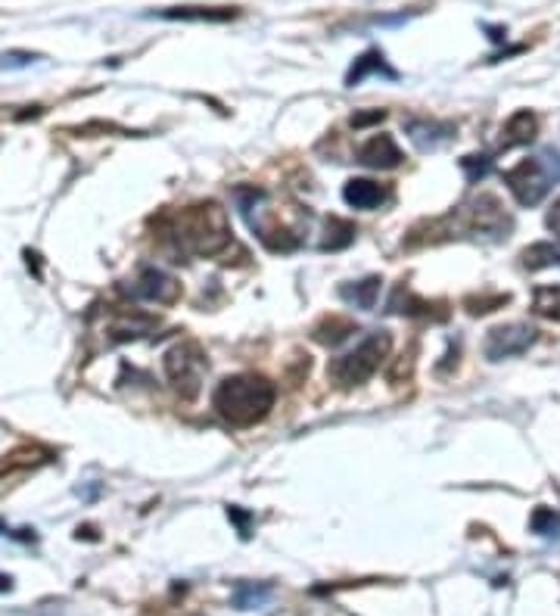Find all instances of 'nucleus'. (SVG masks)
<instances>
[{"label": "nucleus", "mask_w": 560, "mask_h": 616, "mask_svg": "<svg viewBox=\"0 0 560 616\" xmlns=\"http://www.w3.org/2000/svg\"><path fill=\"white\" fill-rule=\"evenodd\" d=\"M539 131V119L532 116L529 109H520L514 116L504 122L501 128V150H511V147H520V144H529L532 137Z\"/></svg>", "instance_id": "f8f14e48"}, {"label": "nucleus", "mask_w": 560, "mask_h": 616, "mask_svg": "<svg viewBox=\"0 0 560 616\" xmlns=\"http://www.w3.org/2000/svg\"><path fill=\"white\" fill-rule=\"evenodd\" d=\"M489 168H492V159H489V156H464V159H461V172L467 175L470 184L483 181V178L489 175Z\"/></svg>", "instance_id": "4be33fe9"}, {"label": "nucleus", "mask_w": 560, "mask_h": 616, "mask_svg": "<svg viewBox=\"0 0 560 616\" xmlns=\"http://www.w3.org/2000/svg\"><path fill=\"white\" fill-rule=\"evenodd\" d=\"M234 16L237 10L231 7H172L159 13V19H175V22H228Z\"/></svg>", "instance_id": "4468645a"}, {"label": "nucleus", "mask_w": 560, "mask_h": 616, "mask_svg": "<svg viewBox=\"0 0 560 616\" xmlns=\"http://www.w3.org/2000/svg\"><path fill=\"white\" fill-rule=\"evenodd\" d=\"M532 532H539V536H560V517L551 511V508H539L529 520Z\"/></svg>", "instance_id": "412c9836"}, {"label": "nucleus", "mask_w": 560, "mask_h": 616, "mask_svg": "<svg viewBox=\"0 0 560 616\" xmlns=\"http://www.w3.org/2000/svg\"><path fill=\"white\" fill-rule=\"evenodd\" d=\"M271 598V588L268 585H252V582H240L234 588V604L240 610H256V607H265Z\"/></svg>", "instance_id": "6ab92c4d"}, {"label": "nucleus", "mask_w": 560, "mask_h": 616, "mask_svg": "<svg viewBox=\"0 0 560 616\" xmlns=\"http://www.w3.org/2000/svg\"><path fill=\"white\" fill-rule=\"evenodd\" d=\"M554 181H560V156L554 150L529 156L504 175V184H508V190L514 193V200L520 206H539Z\"/></svg>", "instance_id": "7ed1b4c3"}, {"label": "nucleus", "mask_w": 560, "mask_h": 616, "mask_svg": "<svg viewBox=\"0 0 560 616\" xmlns=\"http://www.w3.org/2000/svg\"><path fill=\"white\" fill-rule=\"evenodd\" d=\"M358 162L368 168H396L402 165V150L389 134H374L358 147Z\"/></svg>", "instance_id": "1a4fd4ad"}, {"label": "nucleus", "mask_w": 560, "mask_h": 616, "mask_svg": "<svg viewBox=\"0 0 560 616\" xmlns=\"http://www.w3.org/2000/svg\"><path fill=\"white\" fill-rule=\"evenodd\" d=\"M168 234H172L178 249L190 252V256H218L231 246L228 212L218 203H196L181 209L168 224Z\"/></svg>", "instance_id": "f03ea898"}, {"label": "nucleus", "mask_w": 560, "mask_h": 616, "mask_svg": "<svg viewBox=\"0 0 560 616\" xmlns=\"http://www.w3.org/2000/svg\"><path fill=\"white\" fill-rule=\"evenodd\" d=\"M131 299L137 302H156V305H172L181 299V284L172 277V274H165L159 268H144L137 274V280L128 287Z\"/></svg>", "instance_id": "423d86ee"}, {"label": "nucleus", "mask_w": 560, "mask_h": 616, "mask_svg": "<svg viewBox=\"0 0 560 616\" xmlns=\"http://www.w3.org/2000/svg\"><path fill=\"white\" fill-rule=\"evenodd\" d=\"M368 75H383V78H399V72L396 69H389V63H386V56H383V50H368V53H361L358 60H355V66L346 72V84L349 88H355V84H361L364 78Z\"/></svg>", "instance_id": "ddd939ff"}, {"label": "nucleus", "mask_w": 560, "mask_h": 616, "mask_svg": "<svg viewBox=\"0 0 560 616\" xmlns=\"http://www.w3.org/2000/svg\"><path fill=\"white\" fill-rule=\"evenodd\" d=\"M464 218H467V228L480 231V234H501V231L511 228L508 212H504V206L498 203V196H492V193H480L473 203H467Z\"/></svg>", "instance_id": "0eeeda50"}, {"label": "nucleus", "mask_w": 560, "mask_h": 616, "mask_svg": "<svg viewBox=\"0 0 560 616\" xmlns=\"http://www.w3.org/2000/svg\"><path fill=\"white\" fill-rule=\"evenodd\" d=\"M355 243V224L340 218V215H330L324 224V240H321V252H340L346 246Z\"/></svg>", "instance_id": "dca6fc26"}, {"label": "nucleus", "mask_w": 560, "mask_h": 616, "mask_svg": "<svg viewBox=\"0 0 560 616\" xmlns=\"http://www.w3.org/2000/svg\"><path fill=\"white\" fill-rule=\"evenodd\" d=\"M355 333V324L349 318H340V315H330L324 318L318 327H315V340L321 346H340L343 340H349V336Z\"/></svg>", "instance_id": "a211bd4d"}, {"label": "nucleus", "mask_w": 560, "mask_h": 616, "mask_svg": "<svg viewBox=\"0 0 560 616\" xmlns=\"http://www.w3.org/2000/svg\"><path fill=\"white\" fill-rule=\"evenodd\" d=\"M277 402V386L262 374H234L224 377L212 392L215 414L237 430L256 427L271 414Z\"/></svg>", "instance_id": "f257e3e1"}, {"label": "nucleus", "mask_w": 560, "mask_h": 616, "mask_svg": "<svg viewBox=\"0 0 560 616\" xmlns=\"http://www.w3.org/2000/svg\"><path fill=\"white\" fill-rule=\"evenodd\" d=\"M206 374V355L196 343H178L165 352V377L172 380L181 399H196Z\"/></svg>", "instance_id": "39448f33"}, {"label": "nucleus", "mask_w": 560, "mask_h": 616, "mask_svg": "<svg viewBox=\"0 0 560 616\" xmlns=\"http://www.w3.org/2000/svg\"><path fill=\"white\" fill-rule=\"evenodd\" d=\"M526 268H545V265H560V246L554 243H536L523 252Z\"/></svg>", "instance_id": "aec40b11"}, {"label": "nucleus", "mask_w": 560, "mask_h": 616, "mask_svg": "<svg viewBox=\"0 0 560 616\" xmlns=\"http://www.w3.org/2000/svg\"><path fill=\"white\" fill-rule=\"evenodd\" d=\"M156 324H159V321H156L153 315H140V312H134V315H122L116 324L109 327V340H112V343H128V340H137V336L150 333Z\"/></svg>", "instance_id": "2eb2a0df"}, {"label": "nucleus", "mask_w": 560, "mask_h": 616, "mask_svg": "<svg viewBox=\"0 0 560 616\" xmlns=\"http://www.w3.org/2000/svg\"><path fill=\"white\" fill-rule=\"evenodd\" d=\"M38 60V56L32 53H22V50H10L0 56V69H22V66H32Z\"/></svg>", "instance_id": "5701e85b"}, {"label": "nucleus", "mask_w": 560, "mask_h": 616, "mask_svg": "<svg viewBox=\"0 0 560 616\" xmlns=\"http://www.w3.org/2000/svg\"><path fill=\"white\" fill-rule=\"evenodd\" d=\"M343 200L352 209H380L389 200V190L383 184L371 181V178H352L343 187Z\"/></svg>", "instance_id": "9b49d317"}, {"label": "nucleus", "mask_w": 560, "mask_h": 616, "mask_svg": "<svg viewBox=\"0 0 560 616\" xmlns=\"http://www.w3.org/2000/svg\"><path fill=\"white\" fill-rule=\"evenodd\" d=\"M548 296H551V302H545V299H536V308L542 315H548V318H557L560 321V302H554V290H545Z\"/></svg>", "instance_id": "393cba45"}, {"label": "nucleus", "mask_w": 560, "mask_h": 616, "mask_svg": "<svg viewBox=\"0 0 560 616\" xmlns=\"http://www.w3.org/2000/svg\"><path fill=\"white\" fill-rule=\"evenodd\" d=\"M405 134L411 137V144L417 147V150H424V153H430V150H439L445 140H452V134H455V128L448 125V122H430V119H408L405 122Z\"/></svg>", "instance_id": "9d476101"}, {"label": "nucleus", "mask_w": 560, "mask_h": 616, "mask_svg": "<svg viewBox=\"0 0 560 616\" xmlns=\"http://www.w3.org/2000/svg\"><path fill=\"white\" fill-rule=\"evenodd\" d=\"M228 517L240 526V536L246 539L249 536V514H243L240 508H228Z\"/></svg>", "instance_id": "a878e982"}, {"label": "nucleus", "mask_w": 560, "mask_h": 616, "mask_svg": "<svg viewBox=\"0 0 560 616\" xmlns=\"http://www.w3.org/2000/svg\"><path fill=\"white\" fill-rule=\"evenodd\" d=\"M380 284H383L380 277H364V280H358V284H346L340 290V296L346 302H352L355 308H361V312H371L380 299Z\"/></svg>", "instance_id": "f3484780"}, {"label": "nucleus", "mask_w": 560, "mask_h": 616, "mask_svg": "<svg viewBox=\"0 0 560 616\" xmlns=\"http://www.w3.org/2000/svg\"><path fill=\"white\" fill-rule=\"evenodd\" d=\"M532 343H536V330L526 324H504L495 327L486 340V358L489 361H501L511 355H523Z\"/></svg>", "instance_id": "6e6552de"}, {"label": "nucleus", "mask_w": 560, "mask_h": 616, "mask_svg": "<svg viewBox=\"0 0 560 616\" xmlns=\"http://www.w3.org/2000/svg\"><path fill=\"white\" fill-rule=\"evenodd\" d=\"M386 112L383 109H374V112H361V116H352V128H368L374 122H383Z\"/></svg>", "instance_id": "b1692460"}, {"label": "nucleus", "mask_w": 560, "mask_h": 616, "mask_svg": "<svg viewBox=\"0 0 560 616\" xmlns=\"http://www.w3.org/2000/svg\"><path fill=\"white\" fill-rule=\"evenodd\" d=\"M389 346H392L389 333H383V330H380V333H368L352 352L340 355V358L330 364L327 377H330L336 386H343V389L368 383V380L380 371L383 358L389 355Z\"/></svg>", "instance_id": "20e7f679"}, {"label": "nucleus", "mask_w": 560, "mask_h": 616, "mask_svg": "<svg viewBox=\"0 0 560 616\" xmlns=\"http://www.w3.org/2000/svg\"><path fill=\"white\" fill-rule=\"evenodd\" d=\"M548 228H551V234H557L560 237V200L551 206V212H548Z\"/></svg>", "instance_id": "bb28decb"}]
</instances>
